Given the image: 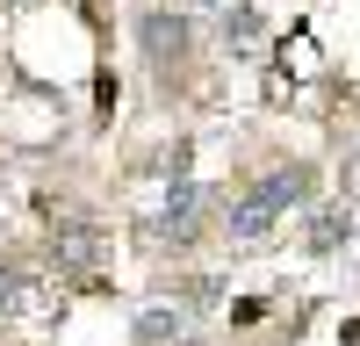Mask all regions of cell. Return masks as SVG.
Instances as JSON below:
<instances>
[{
	"label": "cell",
	"instance_id": "6da1fadb",
	"mask_svg": "<svg viewBox=\"0 0 360 346\" xmlns=\"http://www.w3.org/2000/svg\"><path fill=\"white\" fill-rule=\"evenodd\" d=\"M137 37H144V51H152V65H173V58L188 51V22L166 15V8H152V15L137 22Z\"/></svg>",
	"mask_w": 360,
	"mask_h": 346
},
{
	"label": "cell",
	"instance_id": "7a4b0ae2",
	"mask_svg": "<svg viewBox=\"0 0 360 346\" xmlns=\"http://www.w3.org/2000/svg\"><path fill=\"white\" fill-rule=\"evenodd\" d=\"M274 224H281V210H274L259 188H245V195L231 202V238H245V245H252V238H266Z\"/></svg>",
	"mask_w": 360,
	"mask_h": 346
},
{
	"label": "cell",
	"instance_id": "3957f363",
	"mask_svg": "<svg viewBox=\"0 0 360 346\" xmlns=\"http://www.w3.org/2000/svg\"><path fill=\"white\" fill-rule=\"evenodd\" d=\"M310 166H274V173H266V181H259V195L266 202H274V210H295V202H310Z\"/></svg>",
	"mask_w": 360,
	"mask_h": 346
},
{
	"label": "cell",
	"instance_id": "277c9868",
	"mask_svg": "<svg viewBox=\"0 0 360 346\" xmlns=\"http://www.w3.org/2000/svg\"><path fill=\"white\" fill-rule=\"evenodd\" d=\"M195 210H202L195 181H180V188H173V202H166V238H188V231H195Z\"/></svg>",
	"mask_w": 360,
	"mask_h": 346
},
{
	"label": "cell",
	"instance_id": "5b68a950",
	"mask_svg": "<svg viewBox=\"0 0 360 346\" xmlns=\"http://www.w3.org/2000/svg\"><path fill=\"white\" fill-rule=\"evenodd\" d=\"M137 339H144V346L180 339V310H166V303H159V310H144V317H137Z\"/></svg>",
	"mask_w": 360,
	"mask_h": 346
},
{
	"label": "cell",
	"instance_id": "8992f818",
	"mask_svg": "<svg viewBox=\"0 0 360 346\" xmlns=\"http://www.w3.org/2000/svg\"><path fill=\"white\" fill-rule=\"evenodd\" d=\"M58 260L86 267V260H94V231H79V224H58Z\"/></svg>",
	"mask_w": 360,
	"mask_h": 346
},
{
	"label": "cell",
	"instance_id": "52a82bcc",
	"mask_svg": "<svg viewBox=\"0 0 360 346\" xmlns=\"http://www.w3.org/2000/svg\"><path fill=\"white\" fill-rule=\"evenodd\" d=\"M224 37H238V44H259V22L238 8V15H224Z\"/></svg>",
	"mask_w": 360,
	"mask_h": 346
},
{
	"label": "cell",
	"instance_id": "ba28073f",
	"mask_svg": "<svg viewBox=\"0 0 360 346\" xmlns=\"http://www.w3.org/2000/svg\"><path fill=\"white\" fill-rule=\"evenodd\" d=\"M346 231H353L346 217H317V245H339V238H346Z\"/></svg>",
	"mask_w": 360,
	"mask_h": 346
},
{
	"label": "cell",
	"instance_id": "9c48e42d",
	"mask_svg": "<svg viewBox=\"0 0 360 346\" xmlns=\"http://www.w3.org/2000/svg\"><path fill=\"white\" fill-rule=\"evenodd\" d=\"M15 303H22V274L0 267V310H15Z\"/></svg>",
	"mask_w": 360,
	"mask_h": 346
},
{
	"label": "cell",
	"instance_id": "30bf717a",
	"mask_svg": "<svg viewBox=\"0 0 360 346\" xmlns=\"http://www.w3.org/2000/svg\"><path fill=\"white\" fill-rule=\"evenodd\" d=\"M217 8H238V0H217Z\"/></svg>",
	"mask_w": 360,
	"mask_h": 346
},
{
	"label": "cell",
	"instance_id": "8fae6325",
	"mask_svg": "<svg viewBox=\"0 0 360 346\" xmlns=\"http://www.w3.org/2000/svg\"><path fill=\"white\" fill-rule=\"evenodd\" d=\"M15 8H29V0H15Z\"/></svg>",
	"mask_w": 360,
	"mask_h": 346
}]
</instances>
